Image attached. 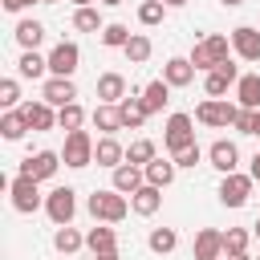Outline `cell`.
Returning <instances> with one entry per match:
<instances>
[{"label":"cell","instance_id":"obj_33","mask_svg":"<svg viewBox=\"0 0 260 260\" xmlns=\"http://www.w3.org/2000/svg\"><path fill=\"white\" fill-rule=\"evenodd\" d=\"M146 244H150V252L167 256V252H175V248H179V232H175V228H150Z\"/></svg>","mask_w":260,"mask_h":260},{"label":"cell","instance_id":"obj_36","mask_svg":"<svg viewBox=\"0 0 260 260\" xmlns=\"http://www.w3.org/2000/svg\"><path fill=\"white\" fill-rule=\"evenodd\" d=\"M57 126H61L65 134H69V130H81V126H85V110H81L77 102L61 106V110H57Z\"/></svg>","mask_w":260,"mask_h":260},{"label":"cell","instance_id":"obj_53","mask_svg":"<svg viewBox=\"0 0 260 260\" xmlns=\"http://www.w3.org/2000/svg\"><path fill=\"white\" fill-rule=\"evenodd\" d=\"M41 4H57V0H41Z\"/></svg>","mask_w":260,"mask_h":260},{"label":"cell","instance_id":"obj_25","mask_svg":"<svg viewBox=\"0 0 260 260\" xmlns=\"http://www.w3.org/2000/svg\"><path fill=\"white\" fill-rule=\"evenodd\" d=\"M85 248L98 256V252H118V236H114V228L110 223H93L89 232H85Z\"/></svg>","mask_w":260,"mask_h":260},{"label":"cell","instance_id":"obj_24","mask_svg":"<svg viewBox=\"0 0 260 260\" xmlns=\"http://www.w3.org/2000/svg\"><path fill=\"white\" fill-rule=\"evenodd\" d=\"M138 93H142V89H130V98H122V102H118V110H122V122H126L130 130H138V126L150 118V110L142 106V98H138Z\"/></svg>","mask_w":260,"mask_h":260},{"label":"cell","instance_id":"obj_43","mask_svg":"<svg viewBox=\"0 0 260 260\" xmlns=\"http://www.w3.org/2000/svg\"><path fill=\"white\" fill-rule=\"evenodd\" d=\"M4 4V12H24L28 4H41V0H0Z\"/></svg>","mask_w":260,"mask_h":260},{"label":"cell","instance_id":"obj_50","mask_svg":"<svg viewBox=\"0 0 260 260\" xmlns=\"http://www.w3.org/2000/svg\"><path fill=\"white\" fill-rule=\"evenodd\" d=\"M252 236H256V240H260V219H256V223H252Z\"/></svg>","mask_w":260,"mask_h":260},{"label":"cell","instance_id":"obj_48","mask_svg":"<svg viewBox=\"0 0 260 260\" xmlns=\"http://www.w3.org/2000/svg\"><path fill=\"white\" fill-rule=\"evenodd\" d=\"M219 4H223V8H240L244 0H219Z\"/></svg>","mask_w":260,"mask_h":260},{"label":"cell","instance_id":"obj_10","mask_svg":"<svg viewBox=\"0 0 260 260\" xmlns=\"http://www.w3.org/2000/svg\"><path fill=\"white\" fill-rule=\"evenodd\" d=\"M236 81H240V69H236V61L228 57V61H219V65L203 77V93H207V98H223Z\"/></svg>","mask_w":260,"mask_h":260},{"label":"cell","instance_id":"obj_27","mask_svg":"<svg viewBox=\"0 0 260 260\" xmlns=\"http://www.w3.org/2000/svg\"><path fill=\"white\" fill-rule=\"evenodd\" d=\"M12 37H16V45H20V49H37V45L45 41V24H41V20H32V16H24V20H16Z\"/></svg>","mask_w":260,"mask_h":260},{"label":"cell","instance_id":"obj_12","mask_svg":"<svg viewBox=\"0 0 260 260\" xmlns=\"http://www.w3.org/2000/svg\"><path fill=\"white\" fill-rule=\"evenodd\" d=\"M207 162H211L219 175H232V171H240V146H236L232 138H215V142L207 146Z\"/></svg>","mask_w":260,"mask_h":260},{"label":"cell","instance_id":"obj_5","mask_svg":"<svg viewBox=\"0 0 260 260\" xmlns=\"http://www.w3.org/2000/svg\"><path fill=\"white\" fill-rule=\"evenodd\" d=\"M45 215L53 219V228L73 223V215H77V191L73 187H53L45 195Z\"/></svg>","mask_w":260,"mask_h":260},{"label":"cell","instance_id":"obj_45","mask_svg":"<svg viewBox=\"0 0 260 260\" xmlns=\"http://www.w3.org/2000/svg\"><path fill=\"white\" fill-rule=\"evenodd\" d=\"M93 260H122V256H118V252H98Z\"/></svg>","mask_w":260,"mask_h":260},{"label":"cell","instance_id":"obj_20","mask_svg":"<svg viewBox=\"0 0 260 260\" xmlns=\"http://www.w3.org/2000/svg\"><path fill=\"white\" fill-rule=\"evenodd\" d=\"M89 118H93V126H98L102 134H118V130H126V122H122V110H118L114 102H98Z\"/></svg>","mask_w":260,"mask_h":260},{"label":"cell","instance_id":"obj_15","mask_svg":"<svg viewBox=\"0 0 260 260\" xmlns=\"http://www.w3.org/2000/svg\"><path fill=\"white\" fill-rule=\"evenodd\" d=\"M20 114H24L28 130H53V126H57V106H49L45 98H41V102H24Z\"/></svg>","mask_w":260,"mask_h":260},{"label":"cell","instance_id":"obj_49","mask_svg":"<svg viewBox=\"0 0 260 260\" xmlns=\"http://www.w3.org/2000/svg\"><path fill=\"white\" fill-rule=\"evenodd\" d=\"M252 134H256V138H260V110H256V130H252Z\"/></svg>","mask_w":260,"mask_h":260},{"label":"cell","instance_id":"obj_22","mask_svg":"<svg viewBox=\"0 0 260 260\" xmlns=\"http://www.w3.org/2000/svg\"><path fill=\"white\" fill-rule=\"evenodd\" d=\"M142 183H146L142 167H134V162H122V167H114V179H110V187H114V191H122V195H134Z\"/></svg>","mask_w":260,"mask_h":260},{"label":"cell","instance_id":"obj_4","mask_svg":"<svg viewBox=\"0 0 260 260\" xmlns=\"http://www.w3.org/2000/svg\"><path fill=\"white\" fill-rule=\"evenodd\" d=\"M162 146H167L171 158H175L179 150L195 146V118H191V114H171V118H167V130H162Z\"/></svg>","mask_w":260,"mask_h":260},{"label":"cell","instance_id":"obj_7","mask_svg":"<svg viewBox=\"0 0 260 260\" xmlns=\"http://www.w3.org/2000/svg\"><path fill=\"white\" fill-rule=\"evenodd\" d=\"M252 183H256L252 175L232 171V175H223V179H219V191H215V195H219V203H223V207H232V211H236V207H244V203L252 199Z\"/></svg>","mask_w":260,"mask_h":260},{"label":"cell","instance_id":"obj_2","mask_svg":"<svg viewBox=\"0 0 260 260\" xmlns=\"http://www.w3.org/2000/svg\"><path fill=\"white\" fill-rule=\"evenodd\" d=\"M232 57V37H223V32H203L199 41H195V49H191V65L199 69V73H211L219 61H228Z\"/></svg>","mask_w":260,"mask_h":260},{"label":"cell","instance_id":"obj_51","mask_svg":"<svg viewBox=\"0 0 260 260\" xmlns=\"http://www.w3.org/2000/svg\"><path fill=\"white\" fill-rule=\"evenodd\" d=\"M73 4H77V8H85V4H98V0H73Z\"/></svg>","mask_w":260,"mask_h":260},{"label":"cell","instance_id":"obj_26","mask_svg":"<svg viewBox=\"0 0 260 260\" xmlns=\"http://www.w3.org/2000/svg\"><path fill=\"white\" fill-rule=\"evenodd\" d=\"M236 102L244 110H260V73H240L236 81Z\"/></svg>","mask_w":260,"mask_h":260},{"label":"cell","instance_id":"obj_41","mask_svg":"<svg viewBox=\"0 0 260 260\" xmlns=\"http://www.w3.org/2000/svg\"><path fill=\"white\" fill-rule=\"evenodd\" d=\"M236 134H252L256 130V110H244L240 106V114H236V126H232Z\"/></svg>","mask_w":260,"mask_h":260},{"label":"cell","instance_id":"obj_21","mask_svg":"<svg viewBox=\"0 0 260 260\" xmlns=\"http://www.w3.org/2000/svg\"><path fill=\"white\" fill-rule=\"evenodd\" d=\"M142 175H146V183H154V187H171L175 183V175H179V162L175 158H150L146 167H142Z\"/></svg>","mask_w":260,"mask_h":260},{"label":"cell","instance_id":"obj_8","mask_svg":"<svg viewBox=\"0 0 260 260\" xmlns=\"http://www.w3.org/2000/svg\"><path fill=\"white\" fill-rule=\"evenodd\" d=\"M12 207L20 211V215H32L37 207H45V195H41V183L37 179H28V175H20L16 171V179H12Z\"/></svg>","mask_w":260,"mask_h":260},{"label":"cell","instance_id":"obj_37","mask_svg":"<svg viewBox=\"0 0 260 260\" xmlns=\"http://www.w3.org/2000/svg\"><path fill=\"white\" fill-rule=\"evenodd\" d=\"M154 154H158V150H154V142H150V138H134V142L126 146V162H134V167H146Z\"/></svg>","mask_w":260,"mask_h":260},{"label":"cell","instance_id":"obj_23","mask_svg":"<svg viewBox=\"0 0 260 260\" xmlns=\"http://www.w3.org/2000/svg\"><path fill=\"white\" fill-rule=\"evenodd\" d=\"M138 98H142V106H146L150 114H162V110H167V102H171V85H167L162 77H158V81H146Z\"/></svg>","mask_w":260,"mask_h":260},{"label":"cell","instance_id":"obj_42","mask_svg":"<svg viewBox=\"0 0 260 260\" xmlns=\"http://www.w3.org/2000/svg\"><path fill=\"white\" fill-rule=\"evenodd\" d=\"M199 158H203V150H199V142L195 146H187V150H179L175 154V162L183 167V171H191V167H199Z\"/></svg>","mask_w":260,"mask_h":260},{"label":"cell","instance_id":"obj_46","mask_svg":"<svg viewBox=\"0 0 260 260\" xmlns=\"http://www.w3.org/2000/svg\"><path fill=\"white\" fill-rule=\"evenodd\" d=\"M98 4H106V8H118V4H126V0H98Z\"/></svg>","mask_w":260,"mask_h":260},{"label":"cell","instance_id":"obj_13","mask_svg":"<svg viewBox=\"0 0 260 260\" xmlns=\"http://www.w3.org/2000/svg\"><path fill=\"white\" fill-rule=\"evenodd\" d=\"M232 53L244 57V61H260V28H256V24L232 28Z\"/></svg>","mask_w":260,"mask_h":260},{"label":"cell","instance_id":"obj_44","mask_svg":"<svg viewBox=\"0 0 260 260\" xmlns=\"http://www.w3.org/2000/svg\"><path fill=\"white\" fill-rule=\"evenodd\" d=\"M248 175H252V179H256V183H260V150H256V154H252V162H248Z\"/></svg>","mask_w":260,"mask_h":260},{"label":"cell","instance_id":"obj_3","mask_svg":"<svg viewBox=\"0 0 260 260\" xmlns=\"http://www.w3.org/2000/svg\"><path fill=\"white\" fill-rule=\"evenodd\" d=\"M236 114H240V106H232L228 98H207V102L195 106V122H203V126H211V130L236 126Z\"/></svg>","mask_w":260,"mask_h":260},{"label":"cell","instance_id":"obj_55","mask_svg":"<svg viewBox=\"0 0 260 260\" xmlns=\"http://www.w3.org/2000/svg\"><path fill=\"white\" fill-rule=\"evenodd\" d=\"M256 260H260V256H256Z\"/></svg>","mask_w":260,"mask_h":260},{"label":"cell","instance_id":"obj_35","mask_svg":"<svg viewBox=\"0 0 260 260\" xmlns=\"http://www.w3.org/2000/svg\"><path fill=\"white\" fill-rule=\"evenodd\" d=\"M73 28H77V32H102L106 24H102V12H98L93 4H85V8L73 12Z\"/></svg>","mask_w":260,"mask_h":260},{"label":"cell","instance_id":"obj_6","mask_svg":"<svg viewBox=\"0 0 260 260\" xmlns=\"http://www.w3.org/2000/svg\"><path fill=\"white\" fill-rule=\"evenodd\" d=\"M93 138H89V130H69L65 134V146H61V158H65V167H73V171H81V167H89L93 162Z\"/></svg>","mask_w":260,"mask_h":260},{"label":"cell","instance_id":"obj_19","mask_svg":"<svg viewBox=\"0 0 260 260\" xmlns=\"http://www.w3.org/2000/svg\"><path fill=\"white\" fill-rule=\"evenodd\" d=\"M162 207V187H154V183H142L134 195H130V211L134 215H154Z\"/></svg>","mask_w":260,"mask_h":260},{"label":"cell","instance_id":"obj_17","mask_svg":"<svg viewBox=\"0 0 260 260\" xmlns=\"http://www.w3.org/2000/svg\"><path fill=\"white\" fill-rule=\"evenodd\" d=\"M93 162L114 171V167H122V162H126V146H122L114 134H102V138H98V146H93Z\"/></svg>","mask_w":260,"mask_h":260},{"label":"cell","instance_id":"obj_1","mask_svg":"<svg viewBox=\"0 0 260 260\" xmlns=\"http://www.w3.org/2000/svg\"><path fill=\"white\" fill-rule=\"evenodd\" d=\"M85 211L93 215V223H122L126 211H130V195H122V191H114V187L93 191V195L85 199Z\"/></svg>","mask_w":260,"mask_h":260},{"label":"cell","instance_id":"obj_31","mask_svg":"<svg viewBox=\"0 0 260 260\" xmlns=\"http://www.w3.org/2000/svg\"><path fill=\"white\" fill-rule=\"evenodd\" d=\"M0 134H4L8 142H20V138L28 134V122H24V114H20V110H4V118H0Z\"/></svg>","mask_w":260,"mask_h":260},{"label":"cell","instance_id":"obj_30","mask_svg":"<svg viewBox=\"0 0 260 260\" xmlns=\"http://www.w3.org/2000/svg\"><path fill=\"white\" fill-rule=\"evenodd\" d=\"M126 57H130V65H146L150 61V53H154V45H150V37L146 32H134L130 41H126V49H122Z\"/></svg>","mask_w":260,"mask_h":260},{"label":"cell","instance_id":"obj_34","mask_svg":"<svg viewBox=\"0 0 260 260\" xmlns=\"http://www.w3.org/2000/svg\"><path fill=\"white\" fill-rule=\"evenodd\" d=\"M252 244V228H228L223 232V256H240Z\"/></svg>","mask_w":260,"mask_h":260},{"label":"cell","instance_id":"obj_32","mask_svg":"<svg viewBox=\"0 0 260 260\" xmlns=\"http://www.w3.org/2000/svg\"><path fill=\"white\" fill-rule=\"evenodd\" d=\"M53 248L69 256V252H77V248H85V236H81V232H77L73 223H65V228H57V232H53Z\"/></svg>","mask_w":260,"mask_h":260},{"label":"cell","instance_id":"obj_29","mask_svg":"<svg viewBox=\"0 0 260 260\" xmlns=\"http://www.w3.org/2000/svg\"><path fill=\"white\" fill-rule=\"evenodd\" d=\"M16 73H20V77H32V81H37V77H45V73H49V57H41L37 49H20Z\"/></svg>","mask_w":260,"mask_h":260},{"label":"cell","instance_id":"obj_18","mask_svg":"<svg viewBox=\"0 0 260 260\" xmlns=\"http://www.w3.org/2000/svg\"><path fill=\"white\" fill-rule=\"evenodd\" d=\"M223 256V232L219 228H199L195 232V260H219Z\"/></svg>","mask_w":260,"mask_h":260},{"label":"cell","instance_id":"obj_38","mask_svg":"<svg viewBox=\"0 0 260 260\" xmlns=\"http://www.w3.org/2000/svg\"><path fill=\"white\" fill-rule=\"evenodd\" d=\"M162 16H167V4L162 0H142L138 4V24L154 28V24H162Z\"/></svg>","mask_w":260,"mask_h":260},{"label":"cell","instance_id":"obj_11","mask_svg":"<svg viewBox=\"0 0 260 260\" xmlns=\"http://www.w3.org/2000/svg\"><path fill=\"white\" fill-rule=\"evenodd\" d=\"M65 158L57 154V150H37V154H28L24 162H20V175H28V179H37V183H45V179H53L57 175V167H61Z\"/></svg>","mask_w":260,"mask_h":260},{"label":"cell","instance_id":"obj_14","mask_svg":"<svg viewBox=\"0 0 260 260\" xmlns=\"http://www.w3.org/2000/svg\"><path fill=\"white\" fill-rule=\"evenodd\" d=\"M41 98L49 102V106H69V102H77V85H73V77H45V85H41Z\"/></svg>","mask_w":260,"mask_h":260},{"label":"cell","instance_id":"obj_40","mask_svg":"<svg viewBox=\"0 0 260 260\" xmlns=\"http://www.w3.org/2000/svg\"><path fill=\"white\" fill-rule=\"evenodd\" d=\"M0 106L4 110H20V81L16 77H4L0 81Z\"/></svg>","mask_w":260,"mask_h":260},{"label":"cell","instance_id":"obj_16","mask_svg":"<svg viewBox=\"0 0 260 260\" xmlns=\"http://www.w3.org/2000/svg\"><path fill=\"white\" fill-rule=\"evenodd\" d=\"M195 65H191V57H171L167 65H162V81L171 85V89H183V85H191L195 81Z\"/></svg>","mask_w":260,"mask_h":260},{"label":"cell","instance_id":"obj_28","mask_svg":"<svg viewBox=\"0 0 260 260\" xmlns=\"http://www.w3.org/2000/svg\"><path fill=\"white\" fill-rule=\"evenodd\" d=\"M122 98H126V77L114 73V69L102 73V77H98V102H114V106H118Z\"/></svg>","mask_w":260,"mask_h":260},{"label":"cell","instance_id":"obj_39","mask_svg":"<svg viewBox=\"0 0 260 260\" xmlns=\"http://www.w3.org/2000/svg\"><path fill=\"white\" fill-rule=\"evenodd\" d=\"M130 37H134V32H130L126 24H118V20L102 28V45H106V49H126V41H130Z\"/></svg>","mask_w":260,"mask_h":260},{"label":"cell","instance_id":"obj_47","mask_svg":"<svg viewBox=\"0 0 260 260\" xmlns=\"http://www.w3.org/2000/svg\"><path fill=\"white\" fill-rule=\"evenodd\" d=\"M162 4H167V8H183L187 0H162Z\"/></svg>","mask_w":260,"mask_h":260},{"label":"cell","instance_id":"obj_52","mask_svg":"<svg viewBox=\"0 0 260 260\" xmlns=\"http://www.w3.org/2000/svg\"><path fill=\"white\" fill-rule=\"evenodd\" d=\"M232 260H252V256H248V252H240V256H232Z\"/></svg>","mask_w":260,"mask_h":260},{"label":"cell","instance_id":"obj_54","mask_svg":"<svg viewBox=\"0 0 260 260\" xmlns=\"http://www.w3.org/2000/svg\"><path fill=\"white\" fill-rule=\"evenodd\" d=\"M219 260H232V256H219Z\"/></svg>","mask_w":260,"mask_h":260},{"label":"cell","instance_id":"obj_9","mask_svg":"<svg viewBox=\"0 0 260 260\" xmlns=\"http://www.w3.org/2000/svg\"><path fill=\"white\" fill-rule=\"evenodd\" d=\"M77 61H81V49L73 41L53 45V53H49V77H73L77 73Z\"/></svg>","mask_w":260,"mask_h":260}]
</instances>
